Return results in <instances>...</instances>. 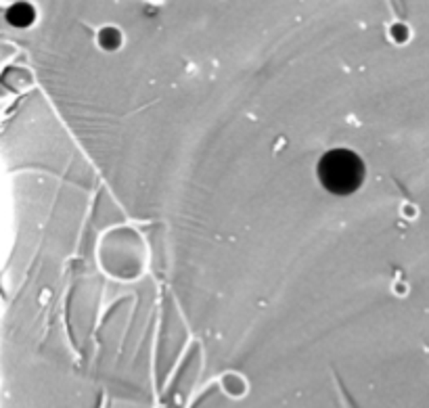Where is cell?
Wrapping results in <instances>:
<instances>
[{"mask_svg":"<svg viewBox=\"0 0 429 408\" xmlns=\"http://www.w3.org/2000/svg\"><path fill=\"white\" fill-rule=\"evenodd\" d=\"M6 21L13 27H29L36 21V8L29 2H15L6 8Z\"/></svg>","mask_w":429,"mask_h":408,"instance_id":"obj_2","label":"cell"},{"mask_svg":"<svg viewBox=\"0 0 429 408\" xmlns=\"http://www.w3.org/2000/svg\"><path fill=\"white\" fill-rule=\"evenodd\" d=\"M407 36H409L407 25H402V23L392 25V38H394L396 42H407Z\"/></svg>","mask_w":429,"mask_h":408,"instance_id":"obj_4","label":"cell"},{"mask_svg":"<svg viewBox=\"0 0 429 408\" xmlns=\"http://www.w3.org/2000/svg\"><path fill=\"white\" fill-rule=\"evenodd\" d=\"M99 44H101L105 51H115V48H119V44H121V34H119L115 27H103L101 34H99Z\"/></svg>","mask_w":429,"mask_h":408,"instance_id":"obj_3","label":"cell"},{"mask_svg":"<svg viewBox=\"0 0 429 408\" xmlns=\"http://www.w3.org/2000/svg\"><path fill=\"white\" fill-rule=\"evenodd\" d=\"M321 185L333 195H352L364 180V164L350 149H335L322 155L317 168Z\"/></svg>","mask_w":429,"mask_h":408,"instance_id":"obj_1","label":"cell"}]
</instances>
